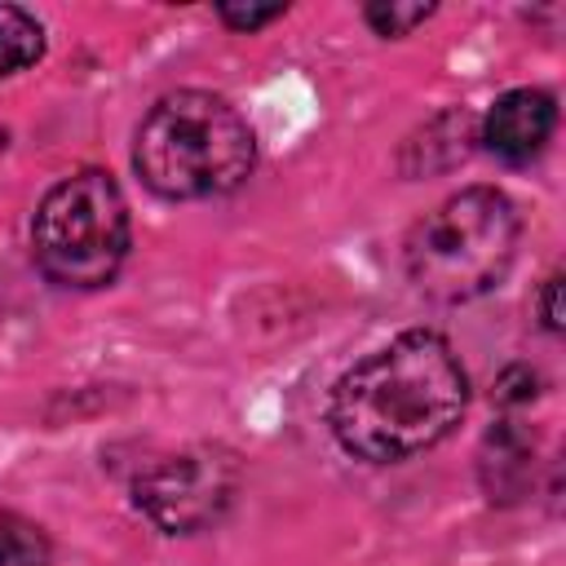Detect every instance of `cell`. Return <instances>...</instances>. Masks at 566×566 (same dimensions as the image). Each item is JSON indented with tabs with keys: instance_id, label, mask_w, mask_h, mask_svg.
<instances>
[{
	"instance_id": "obj_1",
	"label": "cell",
	"mask_w": 566,
	"mask_h": 566,
	"mask_svg": "<svg viewBox=\"0 0 566 566\" xmlns=\"http://www.w3.org/2000/svg\"><path fill=\"white\" fill-rule=\"evenodd\" d=\"M469 402V376L438 332H402L349 367L327 402L336 442L367 464H398L442 442Z\"/></svg>"
},
{
	"instance_id": "obj_2",
	"label": "cell",
	"mask_w": 566,
	"mask_h": 566,
	"mask_svg": "<svg viewBox=\"0 0 566 566\" xmlns=\"http://www.w3.org/2000/svg\"><path fill=\"white\" fill-rule=\"evenodd\" d=\"M256 164L248 119L217 93L181 88L159 97L133 142L137 177L164 199H208L234 190Z\"/></svg>"
},
{
	"instance_id": "obj_8",
	"label": "cell",
	"mask_w": 566,
	"mask_h": 566,
	"mask_svg": "<svg viewBox=\"0 0 566 566\" xmlns=\"http://www.w3.org/2000/svg\"><path fill=\"white\" fill-rule=\"evenodd\" d=\"M40 53H44V27L27 9L0 4V75L35 66Z\"/></svg>"
},
{
	"instance_id": "obj_11",
	"label": "cell",
	"mask_w": 566,
	"mask_h": 566,
	"mask_svg": "<svg viewBox=\"0 0 566 566\" xmlns=\"http://www.w3.org/2000/svg\"><path fill=\"white\" fill-rule=\"evenodd\" d=\"M217 13H221V22L234 27V31H256V27L274 22V18H283V4H265V9H256V4H221Z\"/></svg>"
},
{
	"instance_id": "obj_4",
	"label": "cell",
	"mask_w": 566,
	"mask_h": 566,
	"mask_svg": "<svg viewBox=\"0 0 566 566\" xmlns=\"http://www.w3.org/2000/svg\"><path fill=\"white\" fill-rule=\"evenodd\" d=\"M31 252L57 287H106L128 252V203L115 177L102 168L62 177L35 208Z\"/></svg>"
},
{
	"instance_id": "obj_9",
	"label": "cell",
	"mask_w": 566,
	"mask_h": 566,
	"mask_svg": "<svg viewBox=\"0 0 566 566\" xmlns=\"http://www.w3.org/2000/svg\"><path fill=\"white\" fill-rule=\"evenodd\" d=\"M49 539L35 522L0 517V566H49Z\"/></svg>"
},
{
	"instance_id": "obj_6",
	"label": "cell",
	"mask_w": 566,
	"mask_h": 566,
	"mask_svg": "<svg viewBox=\"0 0 566 566\" xmlns=\"http://www.w3.org/2000/svg\"><path fill=\"white\" fill-rule=\"evenodd\" d=\"M557 128V102L544 88H513L495 97L482 119V142L504 164H531Z\"/></svg>"
},
{
	"instance_id": "obj_3",
	"label": "cell",
	"mask_w": 566,
	"mask_h": 566,
	"mask_svg": "<svg viewBox=\"0 0 566 566\" xmlns=\"http://www.w3.org/2000/svg\"><path fill=\"white\" fill-rule=\"evenodd\" d=\"M517 252V212L495 186H469L424 212L407 243L402 261L411 283L442 305L473 301L491 292Z\"/></svg>"
},
{
	"instance_id": "obj_7",
	"label": "cell",
	"mask_w": 566,
	"mask_h": 566,
	"mask_svg": "<svg viewBox=\"0 0 566 566\" xmlns=\"http://www.w3.org/2000/svg\"><path fill=\"white\" fill-rule=\"evenodd\" d=\"M531 478V433L517 420H500L482 447V482L491 500H513Z\"/></svg>"
},
{
	"instance_id": "obj_5",
	"label": "cell",
	"mask_w": 566,
	"mask_h": 566,
	"mask_svg": "<svg viewBox=\"0 0 566 566\" xmlns=\"http://www.w3.org/2000/svg\"><path fill=\"white\" fill-rule=\"evenodd\" d=\"M239 491V460L226 447H186L155 460L133 482L137 509L168 535L212 526Z\"/></svg>"
},
{
	"instance_id": "obj_12",
	"label": "cell",
	"mask_w": 566,
	"mask_h": 566,
	"mask_svg": "<svg viewBox=\"0 0 566 566\" xmlns=\"http://www.w3.org/2000/svg\"><path fill=\"white\" fill-rule=\"evenodd\" d=\"M539 314H544V327H548V332H562V274L544 279V292H539Z\"/></svg>"
},
{
	"instance_id": "obj_10",
	"label": "cell",
	"mask_w": 566,
	"mask_h": 566,
	"mask_svg": "<svg viewBox=\"0 0 566 566\" xmlns=\"http://www.w3.org/2000/svg\"><path fill=\"white\" fill-rule=\"evenodd\" d=\"M367 13V22L380 31V35H407V31H416L429 13H433V4H385V0H376V4H367L363 9Z\"/></svg>"
}]
</instances>
